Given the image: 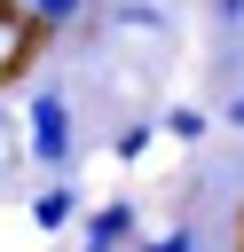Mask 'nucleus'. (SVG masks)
Wrapping results in <instances>:
<instances>
[{"instance_id":"11","label":"nucleus","mask_w":244,"mask_h":252,"mask_svg":"<svg viewBox=\"0 0 244 252\" xmlns=\"http://www.w3.org/2000/svg\"><path fill=\"white\" fill-rule=\"evenodd\" d=\"M16 8H24V0H16Z\"/></svg>"},{"instance_id":"4","label":"nucleus","mask_w":244,"mask_h":252,"mask_svg":"<svg viewBox=\"0 0 244 252\" xmlns=\"http://www.w3.org/2000/svg\"><path fill=\"white\" fill-rule=\"evenodd\" d=\"M150 142H157V126H150V118H126V126L110 134V158H118V165H142Z\"/></svg>"},{"instance_id":"9","label":"nucleus","mask_w":244,"mask_h":252,"mask_svg":"<svg viewBox=\"0 0 244 252\" xmlns=\"http://www.w3.org/2000/svg\"><path fill=\"white\" fill-rule=\"evenodd\" d=\"M213 16H220V32H244V0H213Z\"/></svg>"},{"instance_id":"7","label":"nucleus","mask_w":244,"mask_h":252,"mask_svg":"<svg viewBox=\"0 0 244 252\" xmlns=\"http://www.w3.org/2000/svg\"><path fill=\"white\" fill-rule=\"evenodd\" d=\"M110 16H118V24H142V32H157V24H165V16H157V0H118Z\"/></svg>"},{"instance_id":"5","label":"nucleus","mask_w":244,"mask_h":252,"mask_svg":"<svg viewBox=\"0 0 244 252\" xmlns=\"http://www.w3.org/2000/svg\"><path fill=\"white\" fill-rule=\"evenodd\" d=\"M157 134H173V142H205V134H213V118L181 102V110H165V118H157Z\"/></svg>"},{"instance_id":"1","label":"nucleus","mask_w":244,"mask_h":252,"mask_svg":"<svg viewBox=\"0 0 244 252\" xmlns=\"http://www.w3.org/2000/svg\"><path fill=\"white\" fill-rule=\"evenodd\" d=\"M31 158L47 173H71V158H79V110L63 94H31Z\"/></svg>"},{"instance_id":"6","label":"nucleus","mask_w":244,"mask_h":252,"mask_svg":"<svg viewBox=\"0 0 244 252\" xmlns=\"http://www.w3.org/2000/svg\"><path fill=\"white\" fill-rule=\"evenodd\" d=\"M79 8L87 0H24V16H39V24H79Z\"/></svg>"},{"instance_id":"8","label":"nucleus","mask_w":244,"mask_h":252,"mask_svg":"<svg viewBox=\"0 0 244 252\" xmlns=\"http://www.w3.org/2000/svg\"><path fill=\"white\" fill-rule=\"evenodd\" d=\"M142 252H197V236H189V220H181V228H165V236H150Z\"/></svg>"},{"instance_id":"3","label":"nucleus","mask_w":244,"mask_h":252,"mask_svg":"<svg viewBox=\"0 0 244 252\" xmlns=\"http://www.w3.org/2000/svg\"><path fill=\"white\" fill-rule=\"evenodd\" d=\"M79 213H87V189H79L71 173H63V181H47V189L31 197V228H47V236H55V228H71Z\"/></svg>"},{"instance_id":"2","label":"nucleus","mask_w":244,"mask_h":252,"mask_svg":"<svg viewBox=\"0 0 244 252\" xmlns=\"http://www.w3.org/2000/svg\"><path fill=\"white\" fill-rule=\"evenodd\" d=\"M79 220H87V252H134V236H142L134 197H102V205L79 213Z\"/></svg>"},{"instance_id":"10","label":"nucleus","mask_w":244,"mask_h":252,"mask_svg":"<svg viewBox=\"0 0 244 252\" xmlns=\"http://www.w3.org/2000/svg\"><path fill=\"white\" fill-rule=\"evenodd\" d=\"M228 126H236V134H244V94H236V102H228Z\"/></svg>"}]
</instances>
